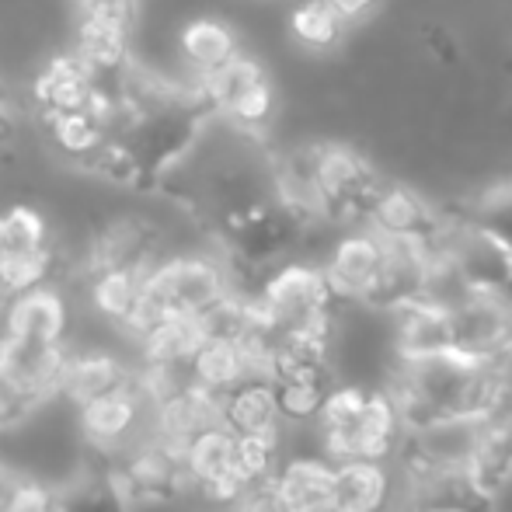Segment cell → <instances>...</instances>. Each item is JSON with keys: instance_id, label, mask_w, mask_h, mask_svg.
<instances>
[{"instance_id": "obj_1", "label": "cell", "mask_w": 512, "mask_h": 512, "mask_svg": "<svg viewBox=\"0 0 512 512\" xmlns=\"http://www.w3.org/2000/svg\"><path fill=\"white\" fill-rule=\"evenodd\" d=\"M405 411L387 384H335L314 422L324 457L342 460H394L405 443Z\"/></svg>"}, {"instance_id": "obj_2", "label": "cell", "mask_w": 512, "mask_h": 512, "mask_svg": "<svg viewBox=\"0 0 512 512\" xmlns=\"http://www.w3.org/2000/svg\"><path fill=\"white\" fill-rule=\"evenodd\" d=\"M230 293L237 290L227 262L213 255H171L143 283V304L129 331L147 338L164 324H199Z\"/></svg>"}, {"instance_id": "obj_3", "label": "cell", "mask_w": 512, "mask_h": 512, "mask_svg": "<svg viewBox=\"0 0 512 512\" xmlns=\"http://www.w3.org/2000/svg\"><path fill=\"white\" fill-rule=\"evenodd\" d=\"M60 265L63 255L39 209L11 206L0 213V307L35 286H53Z\"/></svg>"}, {"instance_id": "obj_4", "label": "cell", "mask_w": 512, "mask_h": 512, "mask_svg": "<svg viewBox=\"0 0 512 512\" xmlns=\"http://www.w3.org/2000/svg\"><path fill=\"white\" fill-rule=\"evenodd\" d=\"M196 84L216 119H223L237 133L262 136L276 115V88H272L269 70L244 49Z\"/></svg>"}, {"instance_id": "obj_5", "label": "cell", "mask_w": 512, "mask_h": 512, "mask_svg": "<svg viewBox=\"0 0 512 512\" xmlns=\"http://www.w3.org/2000/svg\"><path fill=\"white\" fill-rule=\"evenodd\" d=\"M112 471L136 509L168 506V502L182 499L189 488H196L189 474V460H185V446L164 439L161 432L129 446L122 453V464Z\"/></svg>"}, {"instance_id": "obj_6", "label": "cell", "mask_w": 512, "mask_h": 512, "mask_svg": "<svg viewBox=\"0 0 512 512\" xmlns=\"http://www.w3.org/2000/svg\"><path fill=\"white\" fill-rule=\"evenodd\" d=\"M387 251H391V241L380 230H373L370 223H356V227L342 230V237L331 244L328 258L321 262L324 272H328V283L335 286L342 304L349 307L373 304L380 283H384Z\"/></svg>"}, {"instance_id": "obj_7", "label": "cell", "mask_w": 512, "mask_h": 512, "mask_svg": "<svg viewBox=\"0 0 512 512\" xmlns=\"http://www.w3.org/2000/svg\"><path fill=\"white\" fill-rule=\"evenodd\" d=\"M164 262V237L143 216H119L108 220L95 234L84 258V272H136L150 276Z\"/></svg>"}, {"instance_id": "obj_8", "label": "cell", "mask_w": 512, "mask_h": 512, "mask_svg": "<svg viewBox=\"0 0 512 512\" xmlns=\"http://www.w3.org/2000/svg\"><path fill=\"white\" fill-rule=\"evenodd\" d=\"M185 460H189L192 485L206 492L213 502L234 506L244 495L248 481L241 474V460H237V432L227 425H213V429L199 432L189 446H185Z\"/></svg>"}, {"instance_id": "obj_9", "label": "cell", "mask_w": 512, "mask_h": 512, "mask_svg": "<svg viewBox=\"0 0 512 512\" xmlns=\"http://www.w3.org/2000/svg\"><path fill=\"white\" fill-rule=\"evenodd\" d=\"M98 91H102V81H98L95 70L77 53H63V56H53V60L35 74L32 105H35V112H39L42 126H46L56 115H70V112H81V108L95 105Z\"/></svg>"}, {"instance_id": "obj_10", "label": "cell", "mask_w": 512, "mask_h": 512, "mask_svg": "<svg viewBox=\"0 0 512 512\" xmlns=\"http://www.w3.org/2000/svg\"><path fill=\"white\" fill-rule=\"evenodd\" d=\"M401 471L394 460L335 464V512H384L401 502Z\"/></svg>"}, {"instance_id": "obj_11", "label": "cell", "mask_w": 512, "mask_h": 512, "mask_svg": "<svg viewBox=\"0 0 512 512\" xmlns=\"http://www.w3.org/2000/svg\"><path fill=\"white\" fill-rule=\"evenodd\" d=\"M220 418L241 436H283L286 418L279 411L276 380L265 373H248L230 391L220 394Z\"/></svg>"}, {"instance_id": "obj_12", "label": "cell", "mask_w": 512, "mask_h": 512, "mask_svg": "<svg viewBox=\"0 0 512 512\" xmlns=\"http://www.w3.org/2000/svg\"><path fill=\"white\" fill-rule=\"evenodd\" d=\"M446 213L432 209L418 192L405 189V185L384 182L373 199L366 223L373 230H380L384 237H411V241H436L439 227H443Z\"/></svg>"}, {"instance_id": "obj_13", "label": "cell", "mask_w": 512, "mask_h": 512, "mask_svg": "<svg viewBox=\"0 0 512 512\" xmlns=\"http://www.w3.org/2000/svg\"><path fill=\"white\" fill-rule=\"evenodd\" d=\"M4 338L35 345H63L67 335V304L56 286H35L7 304Z\"/></svg>"}, {"instance_id": "obj_14", "label": "cell", "mask_w": 512, "mask_h": 512, "mask_svg": "<svg viewBox=\"0 0 512 512\" xmlns=\"http://www.w3.org/2000/svg\"><path fill=\"white\" fill-rule=\"evenodd\" d=\"M276 485L283 492L286 512H335V460L324 453L283 460Z\"/></svg>"}, {"instance_id": "obj_15", "label": "cell", "mask_w": 512, "mask_h": 512, "mask_svg": "<svg viewBox=\"0 0 512 512\" xmlns=\"http://www.w3.org/2000/svg\"><path fill=\"white\" fill-rule=\"evenodd\" d=\"M143 380V373H133L122 359L108 356V352H88V356H70L67 359V373H63V387L60 394H67L77 408L98 401L112 391Z\"/></svg>"}, {"instance_id": "obj_16", "label": "cell", "mask_w": 512, "mask_h": 512, "mask_svg": "<svg viewBox=\"0 0 512 512\" xmlns=\"http://www.w3.org/2000/svg\"><path fill=\"white\" fill-rule=\"evenodd\" d=\"M237 53H241L237 32L220 18H192L178 32V56H182V63L192 70L196 81H203L206 74L220 70Z\"/></svg>"}, {"instance_id": "obj_17", "label": "cell", "mask_w": 512, "mask_h": 512, "mask_svg": "<svg viewBox=\"0 0 512 512\" xmlns=\"http://www.w3.org/2000/svg\"><path fill=\"white\" fill-rule=\"evenodd\" d=\"M67 359L70 356L63 352V345H35V342H18V338H4L0 342V363L46 401L53 394H60Z\"/></svg>"}, {"instance_id": "obj_18", "label": "cell", "mask_w": 512, "mask_h": 512, "mask_svg": "<svg viewBox=\"0 0 512 512\" xmlns=\"http://www.w3.org/2000/svg\"><path fill=\"white\" fill-rule=\"evenodd\" d=\"M56 502H60V512H136L115 471L81 474L63 492H56Z\"/></svg>"}, {"instance_id": "obj_19", "label": "cell", "mask_w": 512, "mask_h": 512, "mask_svg": "<svg viewBox=\"0 0 512 512\" xmlns=\"http://www.w3.org/2000/svg\"><path fill=\"white\" fill-rule=\"evenodd\" d=\"M143 283L147 276H136V272H91V300L102 310L108 321L115 324H133L143 304Z\"/></svg>"}, {"instance_id": "obj_20", "label": "cell", "mask_w": 512, "mask_h": 512, "mask_svg": "<svg viewBox=\"0 0 512 512\" xmlns=\"http://www.w3.org/2000/svg\"><path fill=\"white\" fill-rule=\"evenodd\" d=\"M349 21L328 4V0H304L290 14V35L310 53H328L342 42Z\"/></svg>"}, {"instance_id": "obj_21", "label": "cell", "mask_w": 512, "mask_h": 512, "mask_svg": "<svg viewBox=\"0 0 512 512\" xmlns=\"http://www.w3.org/2000/svg\"><path fill=\"white\" fill-rule=\"evenodd\" d=\"M331 387H335V380H328V377L276 380L279 411H283L286 425H314L324 408V401H328Z\"/></svg>"}, {"instance_id": "obj_22", "label": "cell", "mask_w": 512, "mask_h": 512, "mask_svg": "<svg viewBox=\"0 0 512 512\" xmlns=\"http://www.w3.org/2000/svg\"><path fill=\"white\" fill-rule=\"evenodd\" d=\"M46 405L42 394H35L28 384H21L4 363H0V432L18 429L21 422L32 418V411Z\"/></svg>"}, {"instance_id": "obj_23", "label": "cell", "mask_w": 512, "mask_h": 512, "mask_svg": "<svg viewBox=\"0 0 512 512\" xmlns=\"http://www.w3.org/2000/svg\"><path fill=\"white\" fill-rule=\"evenodd\" d=\"M464 213L471 216V220H478L481 227L492 230L495 237H502V241L512 248V182L488 189L485 196L474 199Z\"/></svg>"}, {"instance_id": "obj_24", "label": "cell", "mask_w": 512, "mask_h": 512, "mask_svg": "<svg viewBox=\"0 0 512 512\" xmlns=\"http://www.w3.org/2000/svg\"><path fill=\"white\" fill-rule=\"evenodd\" d=\"M234 512H286L283 492H279L276 478L255 481L244 488V495L234 502Z\"/></svg>"}, {"instance_id": "obj_25", "label": "cell", "mask_w": 512, "mask_h": 512, "mask_svg": "<svg viewBox=\"0 0 512 512\" xmlns=\"http://www.w3.org/2000/svg\"><path fill=\"white\" fill-rule=\"evenodd\" d=\"M11 512H60V502H56V492H49L39 481H25V488L18 492Z\"/></svg>"}, {"instance_id": "obj_26", "label": "cell", "mask_w": 512, "mask_h": 512, "mask_svg": "<svg viewBox=\"0 0 512 512\" xmlns=\"http://www.w3.org/2000/svg\"><path fill=\"white\" fill-rule=\"evenodd\" d=\"M25 474H18L14 467L0 464V512H11L14 499H18V492L25 488Z\"/></svg>"}, {"instance_id": "obj_27", "label": "cell", "mask_w": 512, "mask_h": 512, "mask_svg": "<svg viewBox=\"0 0 512 512\" xmlns=\"http://www.w3.org/2000/svg\"><path fill=\"white\" fill-rule=\"evenodd\" d=\"M331 7H335L338 14H342L349 25H356V21L370 18L373 11L380 7V0H328Z\"/></svg>"}, {"instance_id": "obj_28", "label": "cell", "mask_w": 512, "mask_h": 512, "mask_svg": "<svg viewBox=\"0 0 512 512\" xmlns=\"http://www.w3.org/2000/svg\"><path fill=\"white\" fill-rule=\"evenodd\" d=\"M384 512H418V509L405 506V502H394V506H391V509H384Z\"/></svg>"}]
</instances>
